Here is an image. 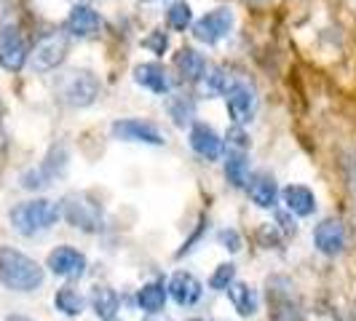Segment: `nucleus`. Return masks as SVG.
<instances>
[{
  "label": "nucleus",
  "mask_w": 356,
  "mask_h": 321,
  "mask_svg": "<svg viewBox=\"0 0 356 321\" xmlns=\"http://www.w3.org/2000/svg\"><path fill=\"white\" fill-rule=\"evenodd\" d=\"M166 22H169V27H172V30L185 33V30L193 24V8H191V3H185V0L172 3V6H169V11H166Z\"/></svg>",
  "instance_id": "a878e982"
},
{
  "label": "nucleus",
  "mask_w": 356,
  "mask_h": 321,
  "mask_svg": "<svg viewBox=\"0 0 356 321\" xmlns=\"http://www.w3.org/2000/svg\"><path fill=\"white\" fill-rule=\"evenodd\" d=\"M54 305H56V311H62L65 316H81L83 308H86V300H83V295H81L78 289L62 286V289H56V295H54Z\"/></svg>",
  "instance_id": "393cba45"
},
{
  "label": "nucleus",
  "mask_w": 356,
  "mask_h": 321,
  "mask_svg": "<svg viewBox=\"0 0 356 321\" xmlns=\"http://www.w3.org/2000/svg\"><path fill=\"white\" fill-rule=\"evenodd\" d=\"M169 115L177 126H188L196 115V102L185 94H179L175 99H169Z\"/></svg>",
  "instance_id": "bb28decb"
},
{
  "label": "nucleus",
  "mask_w": 356,
  "mask_h": 321,
  "mask_svg": "<svg viewBox=\"0 0 356 321\" xmlns=\"http://www.w3.org/2000/svg\"><path fill=\"white\" fill-rule=\"evenodd\" d=\"M282 198H284L286 209L298 217H311L316 212V196L305 185H289L282 190Z\"/></svg>",
  "instance_id": "6ab92c4d"
},
{
  "label": "nucleus",
  "mask_w": 356,
  "mask_h": 321,
  "mask_svg": "<svg viewBox=\"0 0 356 321\" xmlns=\"http://www.w3.org/2000/svg\"><path fill=\"white\" fill-rule=\"evenodd\" d=\"M67 30L75 38H94L102 30V17L91 6H72L67 14Z\"/></svg>",
  "instance_id": "f3484780"
},
{
  "label": "nucleus",
  "mask_w": 356,
  "mask_h": 321,
  "mask_svg": "<svg viewBox=\"0 0 356 321\" xmlns=\"http://www.w3.org/2000/svg\"><path fill=\"white\" fill-rule=\"evenodd\" d=\"M27 59H30V51L22 33L17 27H6L0 35V67L8 72H19Z\"/></svg>",
  "instance_id": "9b49d317"
},
{
  "label": "nucleus",
  "mask_w": 356,
  "mask_h": 321,
  "mask_svg": "<svg viewBox=\"0 0 356 321\" xmlns=\"http://www.w3.org/2000/svg\"><path fill=\"white\" fill-rule=\"evenodd\" d=\"M65 169H67V153H65V147H54L43 166L30 169V172L22 174V188H27V190H43L56 177H62Z\"/></svg>",
  "instance_id": "1a4fd4ad"
},
{
  "label": "nucleus",
  "mask_w": 356,
  "mask_h": 321,
  "mask_svg": "<svg viewBox=\"0 0 356 321\" xmlns=\"http://www.w3.org/2000/svg\"><path fill=\"white\" fill-rule=\"evenodd\" d=\"M204 78H207V89L212 91V94H225L233 83V78L228 75L225 67H212L209 75H204Z\"/></svg>",
  "instance_id": "cd10ccee"
},
{
  "label": "nucleus",
  "mask_w": 356,
  "mask_h": 321,
  "mask_svg": "<svg viewBox=\"0 0 356 321\" xmlns=\"http://www.w3.org/2000/svg\"><path fill=\"white\" fill-rule=\"evenodd\" d=\"M268 311L276 321H303V303L286 276L268 279Z\"/></svg>",
  "instance_id": "7ed1b4c3"
},
{
  "label": "nucleus",
  "mask_w": 356,
  "mask_h": 321,
  "mask_svg": "<svg viewBox=\"0 0 356 321\" xmlns=\"http://www.w3.org/2000/svg\"><path fill=\"white\" fill-rule=\"evenodd\" d=\"M225 292H228V297H231L233 308L238 311V316H254V313H257L260 300H257V292H254L250 284H244V281H233Z\"/></svg>",
  "instance_id": "4be33fe9"
},
{
  "label": "nucleus",
  "mask_w": 356,
  "mask_h": 321,
  "mask_svg": "<svg viewBox=\"0 0 356 321\" xmlns=\"http://www.w3.org/2000/svg\"><path fill=\"white\" fill-rule=\"evenodd\" d=\"M166 292L172 295V300L182 308H191V305H196L201 300V295H204V286L198 281L193 273H188V270H177L175 276H172V281L166 286Z\"/></svg>",
  "instance_id": "4468645a"
},
{
  "label": "nucleus",
  "mask_w": 356,
  "mask_h": 321,
  "mask_svg": "<svg viewBox=\"0 0 356 321\" xmlns=\"http://www.w3.org/2000/svg\"><path fill=\"white\" fill-rule=\"evenodd\" d=\"M314 244H316V249L321 254L338 257L340 252L346 249V228H343V222L335 220V217L321 220L316 225V231H314Z\"/></svg>",
  "instance_id": "ddd939ff"
},
{
  "label": "nucleus",
  "mask_w": 356,
  "mask_h": 321,
  "mask_svg": "<svg viewBox=\"0 0 356 321\" xmlns=\"http://www.w3.org/2000/svg\"><path fill=\"white\" fill-rule=\"evenodd\" d=\"M166 295H169V292L163 289V284L150 281V284H145L143 289H140L137 303H140V308H143L147 316H150V313H161L163 305H166Z\"/></svg>",
  "instance_id": "b1692460"
},
{
  "label": "nucleus",
  "mask_w": 356,
  "mask_h": 321,
  "mask_svg": "<svg viewBox=\"0 0 356 321\" xmlns=\"http://www.w3.org/2000/svg\"><path fill=\"white\" fill-rule=\"evenodd\" d=\"M191 147L196 150L204 160H217L222 158V140L207 124H193L191 126Z\"/></svg>",
  "instance_id": "dca6fc26"
},
{
  "label": "nucleus",
  "mask_w": 356,
  "mask_h": 321,
  "mask_svg": "<svg viewBox=\"0 0 356 321\" xmlns=\"http://www.w3.org/2000/svg\"><path fill=\"white\" fill-rule=\"evenodd\" d=\"M6 321H33V319H27V316H8Z\"/></svg>",
  "instance_id": "c9c22d12"
},
{
  "label": "nucleus",
  "mask_w": 356,
  "mask_h": 321,
  "mask_svg": "<svg viewBox=\"0 0 356 321\" xmlns=\"http://www.w3.org/2000/svg\"><path fill=\"white\" fill-rule=\"evenodd\" d=\"M70 54V35L67 33H49L35 43L30 51V67L35 72L56 70Z\"/></svg>",
  "instance_id": "39448f33"
},
{
  "label": "nucleus",
  "mask_w": 356,
  "mask_h": 321,
  "mask_svg": "<svg viewBox=\"0 0 356 321\" xmlns=\"http://www.w3.org/2000/svg\"><path fill=\"white\" fill-rule=\"evenodd\" d=\"M233 281H236V265H231V263H222V265H217V270L212 273L209 286H212V289H220V292H225Z\"/></svg>",
  "instance_id": "c85d7f7f"
},
{
  "label": "nucleus",
  "mask_w": 356,
  "mask_h": 321,
  "mask_svg": "<svg viewBox=\"0 0 356 321\" xmlns=\"http://www.w3.org/2000/svg\"><path fill=\"white\" fill-rule=\"evenodd\" d=\"M247 190H250V198L260 209H273L276 201H279V188H276L273 177H268V174H254L247 182Z\"/></svg>",
  "instance_id": "412c9836"
},
{
  "label": "nucleus",
  "mask_w": 356,
  "mask_h": 321,
  "mask_svg": "<svg viewBox=\"0 0 356 321\" xmlns=\"http://www.w3.org/2000/svg\"><path fill=\"white\" fill-rule=\"evenodd\" d=\"M134 81L143 86V89L153 91L159 97H166L172 91V78L163 65L159 62H145V65H137L134 67Z\"/></svg>",
  "instance_id": "2eb2a0df"
},
{
  "label": "nucleus",
  "mask_w": 356,
  "mask_h": 321,
  "mask_svg": "<svg viewBox=\"0 0 356 321\" xmlns=\"http://www.w3.org/2000/svg\"><path fill=\"white\" fill-rule=\"evenodd\" d=\"M49 268L54 276L62 279H81L86 273V254L78 252L75 247H56L49 254Z\"/></svg>",
  "instance_id": "f8f14e48"
},
{
  "label": "nucleus",
  "mask_w": 356,
  "mask_h": 321,
  "mask_svg": "<svg viewBox=\"0 0 356 321\" xmlns=\"http://www.w3.org/2000/svg\"><path fill=\"white\" fill-rule=\"evenodd\" d=\"M62 214L72 228L83 233H94L102 228V206L86 193H72L62 201Z\"/></svg>",
  "instance_id": "423d86ee"
},
{
  "label": "nucleus",
  "mask_w": 356,
  "mask_h": 321,
  "mask_svg": "<svg viewBox=\"0 0 356 321\" xmlns=\"http://www.w3.org/2000/svg\"><path fill=\"white\" fill-rule=\"evenodd\" d=\"M46 273L33 257L22 252L3 247L0 249V284H6L14 292H33L43 284Z\"/></svg>",
  "instance_id": "f257e3e1"
},
{
  "label": "nucleus",
  "mask_w": 356,
  "mask_h": 321,
  "mask_svg": "<svg viewBox=\"0 0 356 321\" xmlns=\"http://www.w3.org/2000/svg\"><path fill=\"white\" fill-rule=\"evenodd\" d=\"M143 46H145V49H150V51H156V54H163L166 49H169V38H166V33L156 30L150 38H145Z\"/></svg>",
  "instance_id": "c756f323"
},
{
  "label": "nucleus",
  "mask_w": 356,
  "mask_h": 321,
  "mask_svg": "<svg viewBox=\"0 0 356 321\" xmlns=\"http://www.w3.org/2000/svg\"><path fill=\"white\" fill-rule=\"evenodd\" d=\"M279 222H282V228H284V233H295V231H298L295 220H289L286 214H279Z\"/></svg>",
  "instance_id": "473e14b6"
},
{
  "label": "nucleus",
  "mask_w": 356,
  "mask_h": 321,
  "mask_svg": "<svg viewBox=\"0 0 356 321\" xmlns=\"http://www.w3.org/2000/svg\"><path fill=\"white\" fill-rule=\"evenodd\" d=\"M115 140L124 142H143V145H163V134L159 131V126L150 121H140V118H126V121H115L110 126Z\"/></svg>",
  "instance_id": "9d476101"
},
{
  "label": "nucleus",
  "mask_w": 356,
  "mask_h": 321,
  "mask_svg": "<svg viewBox=\"0 0 356 321\" xmlns=\"http://www.w3.org/2000/svg\"><path fill=\"white\" fill-rule=\"evenodd\" d=\"M250 3H268V0H250Z\"/></svg>",
  "instance_id": "e433bc0d"
},
{
  "label": "nucleus",
  "mask_w": 356,
  "mask_h": 321,
  "mask_svg": "<svg viewBox=\"0 0 356 321\" xmlns=\"http://www.w3.org/2000/svg\"><path fill=\"white\" fill-rule=\"evenodd\" d=\"M175 67H177V72L185 78V81H191V83H196V81H201L204 75H207V62H204V56L196 51V49H179L177 54H175Z\"/></svg>",
  "instance_id": "aec40b11"
},
{
  "label": "nucleus",
  "mask_w": 356,
  "mask_h": 321,
  "mask_svg": "<svg viewBox=\"0 0 356 321\" xmlns=\"http://www.w3.org/2000/svg\"><path fill=\"white\" fill-rule=\"evenodd\" d=\"M62 217V206L54 204L49 198H35V201H24L11 209V225L22 236H35V233L49 231L56 225V220Z\"/></svg>",
  "instance_id": "f03ea898"
},
{
  "label": "nucleus",
  "mask_w": 356,
  "mask_h": 321,
  "mask_svg": "<svg viewBox=\"0 0 356 321\" xmlns=\"http://www.w3.org/2000/svg\"><path fill=\"white\" fill-rule=\"evenodd\" d=\"M143 321H172V319H169V316H159V313H150V316Z\"/></svg>",
  "instance_id": "72a5a7b5"
},
{
  "label": "nucleus",
  "mask_w": 356,
  "mask_h": 321,
  "mask_svg": "<svg viewBox=\"0 0 356 321\" xmlns=\"http://www.w3.org/2000/svg\"><path fill=\"white\" fill-rule=\"evenodd\" d=\"M217 238H220V244H222L225 249H231V252L241 249V236L233 231V228H228V231H220V233H217Z\"/></svg>",
  "instance_id": "7c9ffc66"
},
{
  "label": "nucleus",
  "mask_w": 356,
  "mask_h": 321,
  "mask_svg": "<svg viewBox=\"0 0 356 321\" xmlns=\"http://www.w3.org/2000/svg\"><path fill=\"white\" fill-rule=\"evenodd\" d=\"M228 142H231L236 150H244V147H250V137H247V131H244L241 126L233 124V129H228Z\"/></svg>",
  "instance_id": "2f4dec72"
},
{
  "label": "nucleus",
  "mask_w": 356,
  "mask_h": 321,
  "mask_svg": "<svg viewBox=\"0 0 356 321\" xmlns=\"http://www.w3.org/2000/svg\"><path fill=\"white\" fill-rule=\"evenodd\" d=\"M188 321H198V319H188Z\"/></svg>",
  "instance_id": "4c0bfd02"
},
{
  "label": "nucleus",
  "mask_w": 356,
  "mask_h": 321,
  "mask_svg": "<svg viewBox=\"0 0 356 321\" xmlns=\"http://www.w3.org/2000/svg\"><path fill=\"white\" fill-rule=\"evenodd\" d=\"M102 94V83L99 78L89 70H72L67 72L59 86H56V97L59 102L67 107H89L97 102V97Z\"/></svg>",
  "instance_id": "20e7f679"
},
{
  "label": "nucleus",
  "mask_w": 356,
  "mask_h": 321,
  "mask_svg": "<svg viewBox=\"0 0 356 321\" xmlns=\"http://www.w3.org/2000/svg\"><path fill=\"white\" fill-rule=\"evenodd\" d=\"M113 321H115V319H113Z\"/></svg>",
  "instance_id": "58836bf2"
},
{
  "label": "nucleus",
  "mask_w": 356,
  "mask_h": 321,
  "mask_svg": "<svg viewBox=\"0 0 356 321\" xmlns=\"http://www.w3.org/2000/svg\"><path fill=\"white\" fill-rule=\"evenodd\" d=\"M225 105H228V115L233 124H250L254 110H257V91L247 81H233L231 89L225 91Z\"/></svg>",
  "instance_id": "0eeeda50"
},
{
  "label": "nucleus",
  "mask_w": 356,
  "mask_h": 321,
  "mask_svg": "<svg viewBox=\"0 0 356 321\" xmlns=\"http://www.w3.org/2000/svg\"><path fill=\"white\" fill-rule=\"evenodd\" d=\"M351 182H354V188H356V156H354V160H351Z\"/></svg>",
  "instance_id": "f704fd0d"
},
{
  "label": "nucleus",
  "mask_w": 356,
  "mask_h": 321,
  "mask_svg": "<svg viewBox=\"0 0 356 321\" xmlns=\"http://www.w3.org/2000/svg\"><path fill=\"white\" fill-rule=\"evenodd\" d=\"M233 11L231 8H214L209 14L198 19L193 24V38L198 43H207V46H214L220 43L222 38H228V33L233 30Z\"/></svg>",
  "instance_id": "6e6552de"
},
{
  "label": "nucleus",
  "mask_w": 356,
  "mask_h": 321,
  "mask_svg": "<svg viewBox=\"0 0 356 321\" xmlns=\"http://www.w3.org/2000/svg\"><path fill=\"white\" fill-rule=\"evenodd\" d=\"M89 303H91V311H94V316H97V319L113 321L115 316H118L121 297H118V292H115V289H110V286H94Z\"/></svg>",
  "instance_id": "a211bd4d"
},
{
  "label": "nucleus",
  "mask_w": 356,
  "mask_h": 321,
  "mask_svg": "<svg viewBox=\"0 0 356 321\" xmlns=\"http://www.w3.org/2000/svg\"><path fill=\"white\" fill-rule=\"evenodd\" d=\"M225 177L233 188H244L250 182V160L244 156V150H231L225 158Z\"/></svg>",
  "instance_id": "5701e85b"
}]
</instances>
